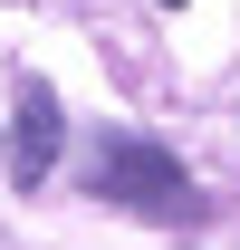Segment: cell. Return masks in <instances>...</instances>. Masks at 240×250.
I'll list each match as a JSON object with an SVG mask.
<instances>
[{
  "label": "cell",
  "instance_id": "obj_1",
  "mask_svg": "<svg viewBox=\"0 0 240 250\" xmlns=\"http://www.w3.org/2000/svg\"><path fill=\"white\" fill-rule=\"evenodd\" d=\"M106 202H135V212H154V221H192L202 202H192V183H182V164L163 154V145H144V135H106L96 145V173H87Z\"/></svg>",
  "mask_w": 240,
  "mask_h": 250
},
{
  "label": "cell",
  "instance_id": "obj_2",
  "mask_svg": "<svg viewBox=\"0 0 240 250\" xmlns=\"http://www.w3.org/2000/svg\"><path fill=\"white\" fill-rule=\"evenodd\" d=\"M58 135H67V125H58V96L29 77V87H20V135H10V154H20V183H39V173L58 164Z\"/></svg>",
  "mask_w": 240,
  "mask_h": 250
},
{
  "label": "cell",
  "instance_id": "obj_3",
  "mask_svg": "<svg viewBox=\"0 0 240 250\" xmlns=\"http://www.w3.org/2000/svg\"><path fill=\"white\" fill-rule=\"evenodd\" d=\"M163 10H182V0H163Z\"/></svg>",
  "mask_w": 240,
  "mask_h": 250
}]
</instances>
